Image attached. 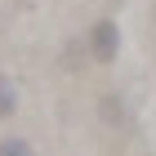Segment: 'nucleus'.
Listing matches in <instances>:
<instances>
[{"instance_id":"obj_1","label":"nucleus","mask_w":156,"mask_h":156,"mask_svg":"<svg viewBox=\"0 0 156 156\" xmlns=\"http://www.w3.org/2000/svg\"><path fill=\"white\" fill-rule=\"evenodd\" d=\"M89 54H94V62H116L120 54V27L112 23V18H98L94 27H89Z\"/></svg>"},{"instance_id":"obj_2","label":"nucleus","mask_w":156,"mask_h":156,"mask_svg":"<svg viewBox=\"0 0 156 156\" xmlns=\"http://www.w3.org/2000/svg\"><path fill=\"white\" fill-rule=\"evenodd\" d=\"M13 112H18V85L0 72V120H9Z\"/></svg>"},{"instance_id":"obj_3","label":"nucleus","mask_w":156,"mask_h":156,"mask_svg":"<svg viewBox=\"0 0 156 156\" xmlns=\"http://www.w3.org/2000/svg\"><path fill=\"white\" fill-rule=\"evenodd\" d=\"M0 156H36L27 138H0Z\"/></svg>"},{"instance_id":"obj_4","label":"nucleus","mask_w":156,"mask_h":156,"mask_svg":"<svg viewBox=\"0 0 156 156\" xmlns=\"http://www.w3.org/2000/svg\"><path fill=\"white\" fill-rule=\"evenodd\" d=\"M103 116H107L112 125H120V120H125V107H120V98H112V94L103 98Z\"/></svg>"}]
</instances>
